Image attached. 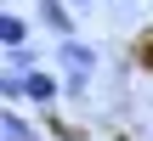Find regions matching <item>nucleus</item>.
Here are the masks:
<instances>
[{"instance_id": "obj_1", "label": "nucleus", "mask_w": 153, "mask_h": 141, "mask_svg": "<svg viewBox=\"0 0 153 141\" xmlns=\"http://www.w3.org/2000/svg\"><path fill=\"white\" fill-rule=\"evenodd\" d=\"M57 96H62V79H51L45 68H34V73H23V102H34V107L45 113V107H51Z\"/></svg>"}, {"instance_id": "obj_2", "label": "nucleus", "mask_w": 153, "mask_h": 141, "mask_svg": "<svg viewBox=\"0 0 153 141\" xmlns=\"http://www.w3.org/2000/svg\"><path fill=\"white\" fill-rule=\"evenodd\" d=\"M34 17H40L57 40H74V6H68V0H34Z\"/></svg>"}, {"instance_id": "obj_3", "label": "nucleus", "mask_w": 153, "mask_h": 141, "mask_svg": "<svg viewBox=\"0 0 153 141\" xmlns=\"http://www.w3.org/2000/svg\"><path fill=\"white\" fill-rule=\"evenodd\" d=\"M57 62H62L68 73H91V68H97V45H85V40H57Z\"/></svg>"}, {"instance_id": "obj_4", "label": "nucleus", "mask_w": 153, "mask_h": 141, "mask_svg": "<svg viewBox=\"0 0 153 141\" xmlns=\"http://www.w3.org/2000/svg\"><path fill=\"white\" fill-rule=\"evenodd\" d=\"M0 45H6V51H23V45H28V17L6 11V17H0Z\"/></svg>"}, {"instance_id": "obj_5", "label": "nucleus", "mask_w": 153, "mask_h": 141, "mask_svg": "<svg viewBox=\"0 0 153 141\" xmlns=\"http://www.w3.org/2000/svg\"><path fill=\"white\" fill-rule=\"evenodd\" d=\"M0 130H6V141H40L34 136V124L17 113V107H6V119H0Z\"/></svg>"}, {"instance_id": "obj_6", "label": "nucleus", "mask_w": 153, "mask_h": 141, "mask_svg": "<svg viewBox=\"0 0 153 141\" xmlns=\"http://www.w3.org/2000/svg\"><path fill=\"white\" fill-rule=\"evenodd\" d=\"M34 68H40V51H28V45L6 51V73H34Z\"/></svg>"}, {"instance_id": "obj_7", "label": "nucleus", "mask_w": 153, "mask_h": 141, "mask_svg": "<svg viewBox=\"0 0 153 141\" xmlns=\"http://www.w3.org/2000/svg\"><path fill=\"white\" fill-rule=\"evenodd\" d=\"M85 85H91V73H62V90H68V96H79Z\"/></svg>"}, {"instance_id": "obj_8", "label": "nucleus", "mask_w": 153, "mask_h": 141, "mask_svg": "<svg viewBox=\"0 0 153 141\" xmlns=\"http://www.w3.org/2000/svg\"><path fill=\"white\" fill-rule=\"evenodd\" d=\"M68 6H74V11H85V6H97V0H68Z\"/></svg>"}, {"instance_id": "obj_9", "label": "nucleus", "mask_w": 153, "mask_h": 141, "mask_svg": "<svg viewBox=\"0 0 153 141\" xmlns=\"http://www.w3.org/2000/svg\"><path fill=\"white\" fill-rule=\"evenodd\" d=\"M125 6H131V0H125Z\"/></svg>"}]
</instances>
